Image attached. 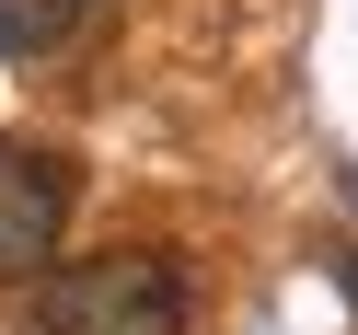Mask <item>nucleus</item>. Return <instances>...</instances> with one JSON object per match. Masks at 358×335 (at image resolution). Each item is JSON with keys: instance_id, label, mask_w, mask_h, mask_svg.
Returning <instances> with one entry per match:
<instances>
[{"instance_id": "nucleus-3", "label": "nucleus", "mask_w": 358, "mask_h": 335, "mask_svg": "<svg viewBox=\"0 0 358 335\" xmlns=\"http://www.w3.org/2000/svg\"><path fill=\"white\" fill-rule=\"evenodd\" d=\"M81 12H93V0H0V58H47V47H70Z\"/></svg>"}, {"instance_id": "nucleus-1", "label": "nucleus", "mask_w": 358, "mask_h": 335, "mask_svg": "<svg viewBox=\"0 0 358 335\" xmlns=\"http://www.w3.org/2000/svg\"><path fill=\"white\" fill-rule=\"evenodd\" d=\"M185 324H196V301L173 278V255H139V243L47 266L35 312H24V335H185Z\"/></svg>"}, {"instance_id": "nucleus-2", "label": "nucleus", "mask_w": 358, "mask_h": 335, "mask_svg": "<svg viewBox=\"0 0 358 335\" xmlns=\"http://www.w3.org/2000/svg\"><path fill=\"white\" fill-rule=\"evenodd\" d=\"M70 231V162L35 139H0V278H35Z\"/></svg>"}, {"instance_id": "nucleus-4", "label": "nucleus", "mask_w": 358, "mask_h": 335, "mask_svg": "<svg viewBox=\"0 0 358 335\" xmlns=\"http://www.w3.org/2000/svg\"><path fill=\"white\" fill-rule=\"evenodd\" d=\"M347 301H358V255H347Z\"/></svg>"}]
</instances>
